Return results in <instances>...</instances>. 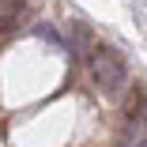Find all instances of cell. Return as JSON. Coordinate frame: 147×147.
<instances>
[{
	"label": "cell",
	"mask_w": 147,
	"mask_h": 147,
	"mask_svg": "<svg viewBox=\"0 0 147 147\" xmlns=\"http://www.w3.org/2000/svg\"><path fill=\"white\" fill-rule=\"evenodd\" d=\"M64 45H68V53H76V57H91V49H94V34H91V26H87V23H68Z\"/></svg>",
	"instance_id": "obj_2"
},
{
	"label": "cell",
	"mask_w": 147,
	"mask_h": 147,
	"mask_svg": "<svg viewBox=\"0 0 147 147\" xmlns=\"http://www.w3.org/2000/svg\"><path fill=\"white\" fill-rule=\"evenodd\" d=\"M38 34H42L45 42H53V45H64V38H61V34H57V30H53V26H49V23H38Z\"/></svg>",
	"instance_id": "obj_5"
},
{
	"label": "cell",
	"mask_w": 147,
	"mask_h": 147,
	"mask_svg": "<svg viewBox=\"0 0 147 147\" xmlns=\"http://www.w3.org/2000/svg\"><path fill=\"white\" fill-rule=\"evenodd\" d=\"M121 147H147V125L143 121H128V128L121 136Z\"/></svg>",
	"instance_id": "obj_4"
},
{
	"label": "cell",
	"mask_w": 147,
	"mask_h": 147,
	"mask_svg": "<svg viewBox=\"0 0 147 147\" xmlns=\"http://www.w3.org/2000/svg\"><path fill=\"white\" fill-rule=\"evenodd\" d=\"M23 11H26V0H0V30H15Z\"/></svg>",
	"instance_id": "obj_3"
},
{
	"label": "cell",
	"mask_w": 147,
	"mask_h": 147,
	"mask_svg": "<svg viewBox=\"0 0 147 147\" xmlns=\"http://www.w3.org/2000/svg\"><path fill=\"white\" fill-rule=\"evenodd\" d=\"M87 64H91V83L98 87L106 98H117L128 87V64L121 61L117 49H91Z\"/></svg>",
	"instance_id": "obj_1"
}]
</instances>
